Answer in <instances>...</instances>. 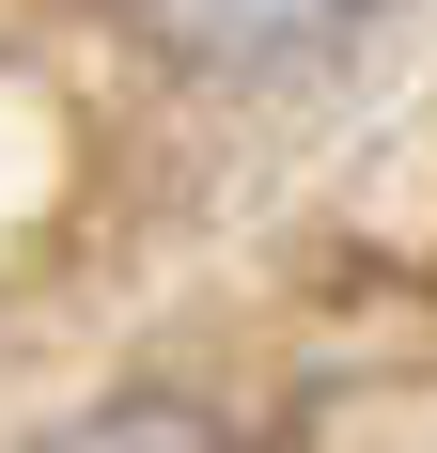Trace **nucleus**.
I'll return each instance as SVG.
<instances>
[{"mask_svg":"<svg viewBox=\"0 0 437 453\" xmlns=\"http://www.w3.org/2000/svg\"><path fill=\"white\" fill-rule=\"evenodd\" d=\"M63 453H203V422L188 407H110V422H79Z\"/></svg>","mask_w":437,"mask_h":453,"instance_id":"f03ea898","label":"nucleus"},{"mask_svg":"<svg viewBox=\"0 0 437 453\" xmlns=\"http://www.w3.org/2000/svg\"><path fill=\"white\" fill-rule=\"evenodd\" d=\"M141 32L172 47V63H218V79H265V63H312V47H344L375 0H126Z\"/></svg>","mask_w":437,"mask_h":453,"instance_id":"f257e3e1","label":"nucleus"}]
</instances>
